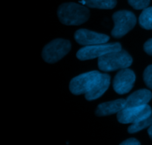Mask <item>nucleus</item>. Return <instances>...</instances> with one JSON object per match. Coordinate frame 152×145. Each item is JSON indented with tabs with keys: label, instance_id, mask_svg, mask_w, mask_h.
Wrapping results in <instances>:
<instances>
[{
	"label": "nucleus",
	"instance_id": "nucleus-1",
	"mask_svg": "<svg viewBox=\"0 0 152 145\" xmlns=\"http://www.w3.org/2000/svg\"><path fill=\"white\" fill-rule=\"evenodd\" d=\"M59 21L66 25H80L87 22L90 12L87 7L74 2L64 3L57 10Z\"/></svg>",
	"mask_w": 152,
	"mask_h": 145
},
{
	"label": "nucleus",
	"instance_id": "nucleus-2",
	"mask_svg": "<svg viewBox=\"0 0 152 145\" xmlns=\"http://www.w3.org/2000/svg\"><path fill=\"white\" fill-rule=\"evenodd\" d=\"M132 56L125 50L109 52L98 58V67L103 71H113L129 68L132 64Z\"/></svg>",
	"mask_w": 152,
	"mask_h": 145
},
{
	"label": "nucleus",
	"instance_id": "nucleus-3",
	"mask_svg": "<svg viewBox=\"0 0 152 145\" xmlns=\"http://www.w3.org/2000/svg\"><path fill=\"white\" fill-rule=\"evenodd\" d=\"M101 76L99 71H91L75 77L70 82V91L75 95H86L98 83Z\"/></svg>",
	"mask_w": 152,
	"mask_h": 145
},
{
	"label": "nucleus",
	"instance_id": "nucleus-4",
	"mask_svg": "<svg viewBox=\"0 0 152 145\" xmlns=\"http://www.w3.org/2000/svg\"><path fill=\"white\" fill-rule=\"evenodd\" d=\"M71 49L69 40L56 39L46 45L42 50L43 60L48 63H54L65 56Z\"/></svg>",
	"mask_w": 152,
	"mask_h": 145
},
{
	"label": "nucleus",
	"instance_id": "nucleus-5",
	"mask_svg": "<svg viewBox=\"0 0 152 145\" xmlns=\"http://www.w3.org/2000/svg\"><path fill=\"white\" fill-rule=\"evenodd\" d=\"M114 27L111 35L114 38H121L128 32L133 29L137 23L135 15L129 10H119L112 16Z\"/></svg>",
	"mask_w": 152,
	"mask_h": 145
},
{
	"label": "nucleus",
	"instance_id": "nucleus-6",
	"mask_svg": "<svg viewBox=\"0 0 152 145\" xmlns=\"http://www.w3.org/2000/svg\"><path fill=\"white\" fill-rule=\"evenodd\" d=\"M122 50L120 43H103V44L93 45V46H87L82 48L77 52V57L80 60H88L102 56L109 52H117Z\"/></svg>",
	"mask_w": 152,
	"mask_h": 145
},
{
	"label": "nucleus",
	"instance_id": "nucleus-7",
	"mask_svg": "<svg viewBox=\"0 0 152 145\" xmlns=\"http://www.w3.org/2000/svg\"><path fill=\"white\" fill-rule=\"evenodd\" d=\"M152 110L150 106L145 105L139 107L124 108L117 113V120L121 124H134L138 123L143 119L148 118L151 114Z\"/></svg>",
	"mask_w": 152,
	"mask_h": 145
},
{
	"label": "nucleus",
	"instance_id": "nucleus-8",
	"mask_svg": "<svg viewBox=\"0 0 152 145\" xmlns=\"http://www.w3.org/2000/svg\"><path fill=\"white\" fill-rule=\"evenodd\" d=\"M136 75L132 70L126 68L120 70L114 77L113 87L119 95L129 93L133 88Z\"/></svg>",
	"mask_w": 152,
	"mask_h": 145
},
{
	"label": "nucleus",
	"instance_id": "nucleus-9",
	"mask_svg": "<svg viewBox=\"0 0 152 145\" xmlns=\"http://www.w3.org/2000/svg\"><path fill=\"white\" fill-rule=\"evenodd\" d=\"M74 39L79 44L87 46L106 43L109 40V37L87 29H80L74 34Z\"/></svg>",
	"mask_w": 152,
	"mask_h": 145
},
{
	"label": "nucleus",
	"instance_id": "nucleus-10",
	"mask_svg": "<svg viewBox=\"0 0 152 145\" xmlns=\"http://www.w3.org/2000/svg\"><path fill=\"white\" fill-rule=\"evenodd\" d=\"M152 94L148 89H142L136 91L129 95L126 100L125 108L139 107V106L148 104L151 101Z\"/></svg>",
	"mask_w": 152,
	"mask_h": 145
},
{
	"label": "nucleus",
	"instance_id": "nucleus-11",
	"mask_svg": "<svg viewBox=\"0 0 152 145\" xmlns=\"http://www.w3.org/2000/svg\"><path fill=\"white\" fill-rule=\"evenodd\" d=\"M111 83V77L107 74H102L100 80L98 83L85 95L87 101H94L100 98L107 91Z\"/></svg>",
	"mask_w": 152,
	"mask_h": 145
},
{
	"label": "nucleus",
	"instance_id": "nucleus-12",
	"mask_svg": "<svg viewBox=\"0 0 152 145\" xmlns=\"http://www.w3.org/2000/svg\"><path fill=\"white\" fill-rule=\"evenodd\" d=\"M126 100L118 99L100 104L96 108L95 114L97 116H106L117 113L125 108Z\"/></svg>",
	"mask_w": 152,
	"mask_h": 145
},
{
	"label": "nucleus",
	"instance_id": "nucleus-13",
	"mask_svg": "<svg viewBox=\"0 0 152 145\" xmlns=\"http://www.w3.org/2000/svg\"><path fill=\"white\" fill-rule=\"evenodd\" d=\"M81 2L92 8L113 9L117 4V0H83Z\"/></svg>",
	"mask_w": 152,
	"mask_h": 145
},
{
	"label": "nucleus",
	"instance_id": "nucleus-14",
	"mask_svg": "<svg viewBox=\"0 0 152 145\" xmlns=\"http://www.w3.org/2000/svg\"><path fill=\"white\" fill-rule=\"evenodd\" d=\"M139 23L144 29H152V7L143 9L139 17Z\"/></svg>",
	"mask_w": 152,
	"mask_h": 145
},
{
	"label": "nucleus",
	"instance_id": "nucleus-15",
	"mask_svg": "<svg viewBox=\"0 0 152 145\" xmlns=\"http://www.w3.org/2000/svg\"><path fill=\"white\" fill-rule=\"evenodd\" d=\"M152 125V113L146 119H143L138 123L132 124L128 129V132L129 133H135V132H140L145 128L148 127Z\"/></svg>",
	"mask_w": 152,
	"mask_h": 145
},
{
	"label": "nucleus",
	"instance_id": "nucleus-16",
	"mask_svg": "<svg viewBox=\"0 0 152 145\" xmlns=\"http://www.w3.org/2000/svg\"><path fill=\"white\" fill-rule=\"evenodd\" d=\"M129 4L136 10H142L148 7L150 0H128Z\"/></svg>",
	"mask_w": 152,
	"mask_h": 145
},
{
	"label": "nucleus",
	"instance_id": "nucleus-17",
	"mask_svg": "<svg viewBox=\"0 0 152 145\" xmlns=\"http://www.w3.org/2000/svg\"><path fill=\"white\" fill-rule=\"evenodd\" d=\"M143 80L145 85L152 89V65L148 66L144 71Z\"/></svg>",
	"mask_w": 152,
	"mask_h": 145
},
{
	"label": "nucleus",
	"instance_id": "nucleus-18",
	"mask_svg": "<svg viewBox=\"0 0 152 145\" xmlns=\"http://www.w3.org/2000/svg\"><path fill=\"white\" fill-rule=\"evenodd\" d=\"M143 49L145 53L152 56V38L149 39L148 41L145 42L143 46Z\"/></svg>",
	"mask_w": 152,
	"mask_h": 145
},
{
	"label": "nucleus",
	"instance_id": "nucleus-19",
	"mask_svg": "<svg viewBox=\"0 0 152 145\" xmlns=\"http://www.w3.org/2000/svg\"><path fill=\"white\" fill-rule=\"evenodd\" d=\"M122 145H140V142L138 140H137L136 138H129V139L126 140L123 142L121 143Z\"/></svg>",
	"mask_w": 152,
	"mask_h": 145
},
{
	"label": "nucleus",
	"instance_id": "nucleus-20",
	"mask_svg": "<svg viewBox=\"0 0 152 145\" xmlns=\"http://www.w3.org/2000/svg\"><path fill=\"white\" fill-rule=\"evenodd\" d=\"M148 135H149L150 138L152 140V125H151V126L149 127V128H148Z\"/></svg>",
	"mask_w": 152,
	"mask_h": 145
}]
</instances>
